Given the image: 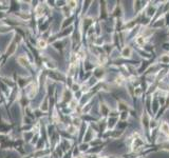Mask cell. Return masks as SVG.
Wrapping results in <instances>:
<instances>
[{"label": "cell", "instance_id": "1", "mask_svg": "<svg viewBox=\"0 0 169 158\" xmlns=\"http://www.w3.org/2000/svg\"><path fill=\"white\" fill-rule=\"evenodd\" d=\"M161 130L164 132V133H169V125L166 122H163L161 125Z\"/></svg>", "mask_w": 169, "mask_h": 158}, {"label": "cell", "instance_id": "2", "mask_svg": "<svg viewBox=\"0 0 169 158\" xmlns=\"http://www.w3.org/2000/svg\"><path fill=\"white\" fill-rule=\"evenodd\" d=\"M18 62H19L21 65H23V66H27V65L29 64V62H28V60L26 59V57H19V58H18Z\"/></svg>", "mask_w": 169, "mask_h": 158}, {"label": "cell", "instance_id": "3", "mask_svg": "<svg viewBox=\"0 0 169 158\" xmlns=\"http://www.w3.org/2000/svg\"><path fill=\"white\" fill-rule=\"evenodd\" d=\"M130 53H131V50L129 48H125L124 51H123V56L124 57H128V56L130 55Z\"/></svg>", "mask_w": 169, "mask_h": 158}, {"label": "cell", "instance_id": "4", "mask_svg": "<svg viewBox=\"0 0 169 158\" xmlns=\"http://www.w3.org/2000/svg\"><path fill=\"white\" fill-rule=\"evenodd\" d=\"M38 46H39V48H44L47 46V41L46 40H39L38 41Z\"/></svg>", "mask_w": 169, "mask_h": 158}, {"label": "cell", "instance_id": "5", "mask_svg": "<svg viewBox=\"0 0 169 158\" xmlns=\"http://www.w3.org/2000/svg\"><path fill=\"white\" fill-rule=\"evenodd\" d=\"M136 43L140 44V46H144V43H145L144 38H143V37H139V38L136 39Z\"/></svg>", "mask_w": 169, "mask_h": 158}]
</instances>
